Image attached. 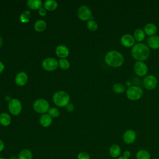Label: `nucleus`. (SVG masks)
<instances>
[{"label": "nucleus", "instance_id": "37", "mask_svg": "<svg viewBox=\"0 0 159 159\" xmlns=\"http://www.w3.org/2000/svg\"><path fill=\"white\" fill-rule=\"evenodd\" d=\"M8 159H18L17 157V156H15V155H13V156H10Z\"/></svg>", "mask_w": 159, "mask_h": 159}, {"label": "nucleus", "instance_id": "7", "mask_svg": "<svg viewBox=\"0 0 159 159\" xmlns=\"http://www.w3.org/2000/svg\"><path fill=\"white\" fill-rule=\"evenodd\" d=\"M8 108L10 112L14 116L19 115L22 111L21 102L16 98L11 99L9 102Z\"/></svg>", "mask_w": 159, "mask_h": 159}, {"label": "nucleus", "instance_id": "4", "mask_svg": "<svg viewBox=\"0 0 159 159\" xmlns=\"http://www.w3.org/2000/svg\"><path fill=\"white\" fill-rule=\"evenodd\" d=\"M127 98L131 101H137L140 99L143 94V90L138 86H130L128 87L125 91Z\"/></svg>", "mask_w": 159, "mask_h": 159}, {"label": "nucleus", "instance_id": "3", "mask_svg": "<svg viewBox=\"0 0 159 159\" xmlns=\"http://www.w3.org/2000/svg\"><path fill=\"white\" fill-rule=\"evenodd\" d=\"M53 101L58 107H65L69 103L70 96L65 91H58L53 94Z\"/></svg>", "mask_w": 159, "mask_h": 159}, {"label": "nucleus", "instance_id": "31", "mask_svg": "<svg viewBox=\"0 0 159 159\" xmlns=\"http://www.w3.org/2000/svg\"><path fill=\"white\" fill-rule=\"evenodd\" d=\"M77 159H91L90 155L86 152H80L77 155Z\"/></svg>", "mask_w": 159, "mask_h": 159}, {"label": "nucleus", "instance_id": "18", "mask_svg": "<svg viewBox=\"0 0 159 159\" xmlns=\"http://www.w3.org/2000/svg\"><path fill=\"white\" fill-rule=\"evenodd\" d=\"M40 124L43 127H49L52 122V117L47 114H44L41 116L39 119Z\"/></svg>", "mask_w": 159, "mask_h": 159}, {"label": "nucleus", "instance_id": "29", "mask_svg": "<svg viewBox=\"0 0 159 159\" xmlns=\"http://www.w3.org/2000/svg\"><path fill=\"white\" fill-rule=\"evenodd\" d=\"M58 62V65L62 70H67L70 67V62L65 58H61Z\"/></svg>", "mask_w": 159, "mask_h": 159}, {"label": "nucleus", "instance_id": "27", "mask_svg": "<svg viewBox=\"0 0 159 159\" xmlns=\"http://www.w3.org/2000/svg\"><path fill=\"white\" fill-rule=\"evenodd\" d=\"M30 17H31L30 12L29 11H25L20 14L19 19L22 23H27L29 22Z\"/></svg>", "mask_w": 159, "mask_h": 159}, {"label": "nucleus", "instance_id": "9", "mask_svg": "<svg viewBox=\"0 0 159 159\" xmlns=\"http://www.w3.org/2000/svg\"><path fill=\"white\" fill-rule=\"evenodd\" d=\"M58 62L57 61V60L55 58H52V57H49L44 59L42 63V66L43 68L45 70L49 71H54L55 70H56L57 68L58 67Z\"/></svg>", "mask_w": 159, "mask_h": 159}, {"label": "nucleus", "instance_id": "35", "mask_svg": "<svg viewBox=\"0 0 159 159\" xmlns=\"http://www.w3.org/2000/svg\"><path fill=\"white\" fill-rule=\"evenodd\" d=\"M4 147H5V145L4 142L0 139V152H2L4 150Z\"/></svg>", "mask_w": 159, "mask_h": 159}, {"label": "nucleus", "instance_id": "25", "mask_svg": "<svg viewBox=\"0 0 159 159\" xmlns=\"http://www.w3.org/2000/svg\"><path fill=\"white\" fill-rule=\"evenodd\" d=\"M46 27H47L46 22L42 19L37 20L34 24V29L37 32H43L46 29Z\"/></svg>", "mask_w": 159, "mask_h": 159}, {"label": "nucleus", "instance_id": "13", "mask_svg": "<svg viewBox=\"0 0 159 159\" xmlns=\"http://www.w3.org/2000/svg\"><path fill=\"white\" fill-rule=\"evenodd\" d=\"M147 45L150 48L157 50L159 48V36L154 35L147 39Z\"/></svg>", "mask_w": 159, "mask_h": 159}, {"label": "nucleus", "instance_id": "10", "mask_svg": "<svg viewBox=\"0 0 159 159\" xmlns=\"http://www.w3.org/2000/svg\"><path fill=\"white\" fill-rule=\"evenodd\" d=\"M78 16L82 20H89L92 17L91 10L87 6H81L78 10Z\"/></svg>", "mask_w": 159, "mask_h": 159}, {"label": "nucleus", "instance_id": "41", "mask_svg": "<svg viewBox=\"0 0 159 159\" xmlns=\"http://www.w3.org/2000/svg\"><path fill=\"white\" fill-rule=\"evenodd\" d=\"M152 159H159L158 158H152Z\"/></svg>", "mask_w": 159, "mask_h": 159}, {"label": "nucleus", "instance_id": "33", "mask_svg": "<svg viewBox=\"0 0 159 159\" xmlns=\"http://www.w3.org/2000/svg\"><path fill=\"white\" fill-rule=\"evenodd\" d=\"M65 107H66V110L68 112H72L75 109L74 105L73 104H71V103H68Z\"/></svg>", "mask_w": 159, "mask_h": 159}, {"label": "nucleus", "instance_id": "23", "mask_svg": "<svg viewBox=\"0 0 159 159\" xmlns=\"http://www.w3.org/2000/svg\"><path fill=\"white\" fill-rule=\"evenodd\" d=\"M11 122V116L6 113L2 112L0 114V124L3 126H8Z\"/></svg>", "mask_w": 159, "mask_h": 159}, {"label": "nucleus", "instance_id": "38", "mask_svg": "<svg viewBox=\"0 0 159 159\" xmlns=\"http://www.w3.org/2000/svg\"><path fill=\"white\" fill-rule=\"evenodd\" d=\"M2 45H3V39H2V38L0 36V48L2 46Z\"/></svg>", "mask_w": 159, "mask_h": 159}, {"label": "nucleus", "instance_id": "1", "mask_svg": "<svg viewBox=\"0 0 159 159\" xmlns=\"http://www.w3.org/2000/svg\"><path fill=\"white\" fill-rule=\"evenodd\" d=\"M130 53L132 57L137 61H143L149 57L150 50L147 45L142 42H139L135 43L132 47Z\"/></svg>", "mask_w": 159, "mask_h": 159}, {"label": "nucleus", "instance_id": "28", "mask_svg": "<svg viewBox=\"0 0 159 159\" xmlns=\"http://www.w3.org/2000/svg\"><path fill=\"white\" fill-rule=\"evenodd\" d=\"M87 27L90 31L94 32L98 29V23L93 19H89L87 22Z\"/></svg>", "mask_w": 159, "mask_h": 159}, {"label": "nucleus", "instance_id": "32", "mask_svg": "<svg viewBox=\"0 0 159 159\" xmlns=\"http://www.w3.org/2000/svg\"><path fill=\"white\" fill-rule=\"evenodd\" d=\"M38 12H39V15L40 16L44 17L47 14V10L45 8H43V7H41L40 9H39Z\"/></svg>", "mask_w": 159, "mask_h": 159}, {"label": "nucleus", "instance_id": "11", "mask_svg": "<svg viewBox=\"0 0 159 159\" xmlns=\"http://www.w3.org/2000/svg\"><path fill=\"white\" fill-rule=\"evenodd\" d=\"M137 138V133L132 129H127L122 135V140L126 144L130 145L133 143Z\"/></svg>", "mask_w": 159, "mask_h": 159}, {"label": "nucleus", "instance_id": "20", "mask_svg": "<svg viewBox=\"0 0 159 159\" xmlns=\"http://www.w3.org/2000/svg\"><path fill=\"white\" fill-rule=\"evenodd\" d=\"M133 36L135 40L139 42L143 41L145 37V34L143 29H136L133 33Z\"/></svg>", "mask_w": 159, "mask_h": 159}, {"label": "nucleus", "instance_id": "30", "mask_svg": "<svg viewBox=\"0 0 159 159\" xmlns=\"http://www.w3.org/2000/svg\"><path fill=\"white\" fill-rule=\"evenodd\" d=\"M48 114L52 117H57L60 115V111L56 107H52L50 108L48 111Z\"/></svg>", "mask_w": 159, "mask_h": 159}, {"label": "nucleus", "instance_id": "36", "mask_svg": "<svg viewBox=\"0 0 159 159\" xmlns=\"http://www.w3.org/2000/svg\"><path fill=\"white\" fill-rule=\"evenodd\" d=\"M4 69V65L3 63L0 61V73L2 72Z\"/></svg>", "mask_w": 159, "mask_h": 159}, {"label": "nucleus", "instance_id": "2", "mask_svg": "<svg viewBox=\"0 0 159 159\" xmlns=\"http://www.w3.org/2000/svg\"><path fill=\"white\" fill-rule=\"evenodd\" d=\"M104 61L109 66L117 68L123 65L124 57L120 52L117 50H111L106 54Z\"/></svg>", "mask_w": 159, "mask_h": 159}, {"label": "nucleus", "instance_id": "19", "mask_svg": "<svg viewBox=\"0 0 159 159\" xmlns=\"http://www.w3.org/2000/svg\"><path fill=\"white\" fill-rule=\"evenodd\" d=\"M18 159H33V153L28 148H24L20 150L17 155Z\"/></svg>", "mask_w": 159, "mask_h": 159}, {"label": "nucleus", "instance_id": "34", "mask_svg": "<svg viewBox=\"0 0 159 159\" xmlns=\"http://www.w3.org/2000/svg\"><path fill=\"white\" fill-rule=\"evenodd\" d=\"M131 156V153L129 150H125L124 151V152L123 153V157L126 158H129Z\"/></svg>", "mask_w": 159, "mask_h": 159}, {"label": "nucleus", "instance_id": "16", "mask_svg": "<svg viewBox=\"0 0 159 159\" xmlns=\"http://www.w3.org/2000/svg\"><path fill=\"white\" fill-rule=\"evenodd\" d=\"M143 30L145 32V35H147L149 37H150L156 34L157 32V27L155 24L149 22L145 24V25L144 26Z\"/></svg>", "mask_w": 159, "mask_h": 159}, {"label": "nucleus", "instance_id": "24", "mask_svg": "<svg viewBox=\"0 0 159 159\" xmlns=\"http://www.w3.org/2000/svg\"><path fill=\"white\" fill-rule=\"evenodd\" d=\"M136 159H151V155L148 150L140 149L136 153Z\"/></svg>", "mask_w": 159, "mask_h": 159}, {"label": "nucleus", "instance_id": "40", "mask_svg": "<svg viewBox=\"0 0 159 159\" xmlns=\"http://www.w3.org/2000/svg\"><path fill=\"white\" fill-rule=\"evenodd\" d=\"M0 159H6V158H3V157H0Z\"/></svg>", "mask_w": 159, "mask_h": 159}, {"label": "nucleus", "instance_id": "26", "mask_svg": "<svg viewBox=\"0 0 159 159\" xmlns=\"http://www.w3.org/2000/svg\"><path fill=\"white\" fill-rule=\"evenodd\" d=\"M112 91L117 94H122L126 91L125 86L122 83H115L112 86Z\"/></svg>", "mask_w": 159, "mask_h": 159}, {"label": "nucleus", "instance_id": "39", "mask_svg": "<svg viewBox=\"0 0 159 159\" xmlns=\"http://www.w3.org/2000/svg\"><path fill=\"white\" fill-rule=\"evenodd\" d=\"M117 159H128V158H126L124 157L123 156H122V157H118Z\"/></svg>", "mask_w": 159, "mask_h": 159}, {"label": "nucleus", "instance_id": "15", "mask_svg": "<svg viewBox=\"0 0 159 159\" xmlns=\"http://www.w3.org/2000/svg\"><path fill=\"white\" fill-rule=\"evenodd\" d=\"M28 80L27 75L23 71H20L17 74L15 78V82L18 86H22L26 84Z\"/></svg>", "mask_w": 159, "mask_h": 159}, {"label": "nucleus", "instance_id": "8", "mask_svg": "<svg viewBox=\"0 0 159 159\" xmlns=\"http://www.w3.org/2000/svg\"><path fill=\"white\" fill-rule=\"evenodd\" d=\"M158 84L157 78L153 75L146 76L143 80V85L148 90H152L156 88Z\"/></svg>", "mask_w": 159, "mask_h": 159}, {"label": "nucleus", "instance_id": "5", "mask_svg": "<svg viewBox=\"0 0 159 159\" xmlns=\"http://www.w3.org/2000/svg\"><path fill=\"white\" fill-rule=\"evenodd\" d=\"M34 109L39 114H45L49 110V104L45 99H37L33 105Z\"/></svg>", "mask_w": 159, "mask_h": 159}, {"label": "nucleus", "instance_id": "17", "mask_svg": "<svg viewBox=\"0 0 159 159\" xmlns=\"http://www.w3.org/2000/svg\"><path fill=\"white\" fill-rule=\"evenodd\" d=\"M109 153L112 158H117L121 153V148L120 146L117 144L112 145L109 148Z\"/></svg>", "mask_w": 159, "mask_h": 159}, {"label": "nucleus", "instance_id": "14", "mask_svg": "<svg viewBox=\"0 0 159 159\" xmlns=\"http://www.w3.org/2000/svg\"><path fill=\"white\" fill-rule=\"evenodd\" d=\"M55 53L57 57L60 58H65L69 55L68 48L63 45H60L57 47L55 49Z\"/></svg>", "mask_w": 159, "mask_h": 159}, {"label": "nucleus", "instance_id": "12", "mask_svg": "<svg viewBox=\"0 0 159 159\" xmlns=\"http://www.w3.org/2000/svg\"><path fill=\"white\" fill-rule=\"evenodd\" d=\"M120 43L122 46L129 48L132 47L135 45V40L133 36V35L130 34H125L122 35L120 39Z\"/></svg>", "mask_w": 159, "mask_h": 159}, {"label": "nucleus", "instance_id": "22", "mask_svg": "<svg viewBox=\"0 0 159 159\" xmlns=\"http://www.w3.org/2000/svg\"><path fill=\"white\" fill-rule=\"evenodd\" d=\"M44 8L46 10L52 11L55 10L58 7V3L55 0H47L43 3Z\"/></svg>", "mask_w": 159, "mask_h": 159}, {"label": "nucleus", "instance_id": "6", "mask_svg": "<svg viewBox=\"0 0 159 159\" xmlns=\"http://www.w3.org/2000/svg\"><path fill=\"white\" fill-rule=\"evenodd\" d=\"M134 73L139 76H144L148 73V66L143 61H136L133 66Z\"/></svg>", "mask_w": 159, "mask_h": 159}, {"label": "nucleus", "instance_id": "21", "mask_svg": "<svg viewBox=\"0 0 159 159\" xmlns=\"http://www.w3.org/2000/svg\"><path fill=\"white\" fill-rule=\"evenodd\" d=\"M27 4L30 9L32 10H37L42 7V2L40 0H29L27 2Z\"/></svg>", "mask_w": 159, "mask_h": 159}]
</instances>
